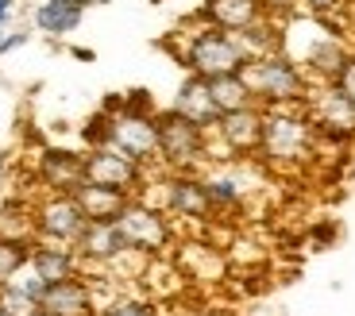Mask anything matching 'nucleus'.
Listing matches in <instances>:
<instances>
[{"instance_id":"obj_1","label":"nucleus","mask_w":355,"mask_h":316,"mask_svg":"<svg viewBox=\"0 0 355 316\" xmlns=\"http://www.w3.org/2000/svg\"><path fill=\"white\" fill-rule=\"evenodd\" d=\"M320 150L317 128L309 120L305 105H286V108H263V139H259L255 162L275 174H293L313 162Z\"/></svg>"},{"instance_id":"obj_2","label":"nucleus","mask_w":355,"mask_h":316,"mask_svg":"<svg viewBox=\"0 0 355 316\" xmlns=\"http://www.w3.org/2000/svg\"><path fill=\"white\" fill-rule=\"evenodd\" d=\"M174 58L182 62L186 73L220 78V73H243L251 54L243 51L236 31H224V27H213V24H201L197 19L193 31H182V43L174 46Z\"/></svg>"},{"instance_id":"obj_3","label":"nucleus","mask_w":355,"mask_h":316,"mask_svg":"<svg viewBox=\"0 0 355 316\" xmlns=\"http://www.w3.org/2000/svg\"><path fill=\"white\" fill-rule=\"evenodd\" d=\"M243 81H248V89H251V97H255L259 108L305 105L309 93H313V81L305 78V70L286 51L248 58V66H243Z\"/></svg>"},{"instance_id":"obj_4","label":"nucleus","mask_w":355,"mask_h":316,"mask_svg":"<svg viewBox=\"0 0 355 316\" xmlns=\"http://www.w3.org/2000/svg\"><path fill=\"white\" fill-rule=\"evenodd\" d=\"M305 27H309L305 46H286V54L302 66L305 78H309L313 85H332V81L340 78V70L347 66V58H352L355 46L340 35L329 19L305 16Z\"/></svg>"},{"instance_id":"obj_5","label":"nucleus","mask_w":355,"mask_h":316,"mask_svg":"<svg viewBox=\"0 0 355 316\" xmlns=\"http://www.w3.org/2000/svg\"><path fill=\"white\" fill-rule=\"evenodd\" d=\"M116 231H120L128 251H135L143 258H162L178 239L174 220L147 197H132L124 204V212L116 216Z\"/></svg>"},{"instance_id":"obj_6","label":"nucleus","mask_w":355,"mask_h":316,"mask_svg":"<svg viewBox=\"0 0 355 316\" xmlns=\"http://www.w3.org/2000/svg\"><path fill=\"white\" fill-rule=\"evenodd\" d=\"M159 128V170H205L209 166V132L189 123L174 108L155 112Z\"/></svg>"},{"instance_id":"obj_7","label":"nucleus","mask_w":355,"mask_h":316,"mask_svg":"<svg viewBox=\"0 0 355 316\" xmlns=\"http://www.w3.org/2000/svg\"><path fill=\"white\" fill-rule=\"evenodd\" d=\"M151 185H159V193H143V197L159 204L170 220L201 224V220L213 216L201 170H159V177L151 174Z\"/></svg>"},{"instance_id":"obj_8","label":"nucleus","mask_w":355,"mask_h":316,"mask_svg":"<svg viewBox=\"0 0 355 316\" xmlns=\"http://www.w3.org/2000/svg\"><path fill=\"white\" fill-rule=\"evenodd\" d=\"M31 220H35L39 243H66V247L78 243L89 224V216L73 201V193H35L31 197Z\"/></svg>"},{"instance_id":"obj_9","label":"nucleus","mask_w":355,"mask_h":316,"mask_svg":"<svg viewBox=\"0 0 355 316\" xmlns=\"http://www.w3.org/2000/svg\"><path fill=\"white\" fill-rule=\"evenodd\" d=\"M259 139H263V108H259V105L236 108V112H220L216 128L209 132V162H213V150H216V147H220L216 162L255 158Z\"/></svg>"},{"instance_id":"obj_10","label":"nucleus","mask_w":355,"mask_h":316,"mask_svg":"<svg viewBox=\"0 0 355 316\" xmlns=\"http://www.w3.org/2000/svg\"><path fill=\"white\" fill-rule=\"evenodd\" d=\"M108 147H116L120 155H128L132 162L147 170H159V128L155 116L147 112H128L120 105V112H108Z\"/></svg>"},{"instance_id":"obj_11","label":"nucleus","mask_w":355,"mask_h":316,"mask_svg":"<svg viewBox=\"0 0 355 316\" xmlns=\"http://www.w3.org/2000/svg\"><path fill=\"white\" fill-rule=\"evenodd\" d=\"M81 150H85V182L105 185V189H120L128 197H143L155 170L132 162L116 147H81Z\"/></svg>"},{"instance_id":"obj_12","label":"nucleus","mask_w":355,"mask_h":316,"mask_svg":"<svg viewBox=\"0 0 355 316\" xmlns=\"http://www.w3.org/2000/svg\"><path fill=\"white\" fill-rule=\"evenodd\" d=\"M305 108H309V120L320 143H332V147L355 143V108L336 93V85H313Z\"/></svg>"},{"instance_id":"obj_13","label":"nucleus","mask_w":355,"mask_h":316,"mask_svg":"<svg viewBox=\"0 0 355 316\" xmlns=\"http://www.w3.org/2000/svg\"><path fill=\"white\" fill-rule=\"evenodd\" d=\"M31 182L39 193H73L85 182V150L78 147H43L31 166Z\"/></svg>"},{"instance_id":"obj_14","label":"nucleus","mask_w":355,"mask_h":316,"mask_svg":"<svg viewBox=\"0 0 355 316\" xmlns=\"http://www.w3.org/2000/svg\"><path fill=\"white\" fill-rule=\"evenodd\" d=\"M243 162L248 158H236V162H209L201 170L205 177V193H209V204H213V216L216 212H243L248 209V193L251 185L243 177Z\"/></svg>"},{"instance_id":"obj_15","label":"nucleus","mask_w":355,"mask_h":316,"mask_svg":"<svg viewBox=\"0 0 355 316\" xmlns=\"http://www.w3.org/2000/svg\"><path fill=\"white\" fill-rule=\"evenodd\" d=\"M39 313L43 316H97L101 301H97V281L89 274L66 281H51L39 297Z\"/></svg>"},{"instance_id":"obj_16","label":"nucleus","mask_w":355,"mask_h":316,"mask_svg":"<svg viewBox=\"0 0 355 316\" xmlns=\"http://www.w3.org/2000/svg\"><path fill=\"white\" fill-rule=\"evenodd\" d=\"M93 4H105V0H39L31 12V24L46 39H70Z\"/></svg>"},{"instance_id":"obj_17","label":"nucleus","mask_w":355,"mask_h":316,"mask_svg":"<svg viewBox=\"0 0 355 316\" xmlns=\"http://www.w3.org/2000/svg\"><path fill=\"white\" fill-rule=\"evenodd\" d=\"M73 251H78L85 274L89 270H108L120 255H128V247H124V239H120V231H116V224H93V220L85 224V231H81V239L73 243Z\"/></svg>"},{"instance_id":"obj_18","label":"nucleus","mask_w":355,"mask_h":316,"mask_svg":"<svg viewBox=\"0 0 355 316\" xmlns=\"http://www.w3.org/2000/svg\"><path fill=\"white\" fill-rule=\"evenodd\" d=\"M174 112H182L189 123H197L201 132H213L216 120H220V108H216L213 93H209V81L197 78V73H186L182 78V85H178L174 93Z\"/></svg>"},{"instance_id":"obj_19","label":"nucleus","mask_w":355,"mask_h":316,"mask_svg":"<svg viewBox=\"0 0 355 316\" xmlns=\"http://www.w3.org/2000/svg\"><path fill=\"white\" fill-rule=\"evenodd\" d=\"M27 270L51 286V281H66V278L85 274V266H81V258H78L73 247H66V243H39L35 239V243H31V258H27Z\"/></svg>"},{"instance_id":"obj_20","label":"nucleus","mask_w":355,"mask_h":316,"mask_svg":"<svg viewBox=\"0 0 355 316\" xmlns=\"http://www.w3.org/2000/svg\"><path fill=\"white\" fill-rule=\"evenodd\" d=\"M193 19L240 35L243 27H251L255 19H263V8H259V0H201V8L193 12Z\"/></svg>"},{"instance_id":"obj_21","label":"nucleus","mask_w":355,"mask_h":316,"mask_svg":"<svg viewBox=\"0 0 355 316\" xmlns=\"http://www.w3.org/2000/svg\"><path fill=\"white\" fill-rule=\"evenodd\" d=\"M73 201L81 204V212H85L93 224H116V216L124 212V204L132 201V197L120 193V189H105V185L81 182L78 189H73Z\"/></svg>"},{"instance_id":"obj_22","label":"nucleus","mask_w":355,"mask_h":316,"mask_svg":"<svg viewBox=\"0 0 355 316\" xmlns=\"http://www.w3.org/2000/svg\"><path fill=\"white\" fill-rule=\"evenodd\" d=\"M0 239H24L35 243V220H31V197L4 193L0 197Z\"/></svg>"},{"instance_id":"obj_23","label":"nucleus","mask_w":355,"mask_h":316,"mask_svg":"<svg viewBox=\"0 0 355 316\" xmlns=\"http://www.w3.org/2000/svg\"><path fill=\"white\" fill-rule=\"evenodd\" d=\"M205 81H209V93H213V100H216L220 112H236V108L255 105L243 73H220V78H205Z\"/></svg>"},{"instance_id":"obj_24","label":"nucleus","mask_w":355,"mask_h":316,"mask_svg":"<svg viewBox=\"0 0 355 316\" xmlns=\"http://www.w3.org/2000/svg\"><path fill=\"white\" fill-rule=\"evenodd\" d=\"M240 43H243V51L255 58V54H275V51H282V43H286V31H282V24L278 19H255L251 27H243L240 31Z\"/></svg>"},{"instance_id":"obj_25","label":"nucleus","mask_w":355,"mask_h":316,"mask_svg":"<svg viewBox=\"0 0 355 316\" xmlns=\"http://www.w3.org/2000/svg\"><path fill=\"white\" fill-rule=\"evenodd\" d=\"M0 316H43L39 313V297L27 293L16 278L0 286Z\"/></svg>"},{"instance_id":"obj_26","label":"nucleus","mask_w":355,"mask_h":316,"mask_svg":"<svg viewBox=\"0 0 355 316\" xmlns=\"http://www.w3.org/2000/svg\"><path fill=\"white\" fill-rule=\"evenodd\" d=\"M27 258H31V243L24 239H0V286L27 270Z\"/></svg>"},{"instance_id":"obj_27","label":"nucleus","mask_w":355,"mask_h":316,"mask_svg":"<svg viewBox=\"0 0 355 316\" xmlns=\"http://www.w3.org/2000/svg\"><path fill=\"white\" fill-rule=\"evenodd\" d=\"M97 316H159V308L147 297H135V293H120V297L105 301Z\"/></svg>"},{"instance_id":"obj_28","label":"nucleus","mask_w":355,"mask_h":316,"mask_svg":"<svg viewBox=\"0 0 355 316\" xmlns=\"http://www.w3.org/2000/svg\"><path fill=\"white\" fill-rule=\"evenodd\" d=\"M259 8H263L266 19H278V24H286V19L302 16V0H259Z\"/></svg>"},{"instance_id":"obj_29","label":"nucleus","mask_w":355,"mask_h":316,"mask_svg":"<svg viewBox=\"0 0 355 316\" xmlns=\"http://www.w3.org/2000/svg\"><path fill=\"white\" fill-rule=\"evenodd\" d=\"M352 0H302V12L305 16H317V19H329V16H340Z\"/></svg>"},{"instance_id":"obj_30","label":"nucleus","mask_w":355,"mask_h":316,"mask_svg":"<svg viewBox=\"0 0 355 316\" xmlns=\"http://www.w3.org/2000/svg\"><path fill=\"white\" fill-rule=\"evenodd\" d=\"M124 108H128V112H147V116L159 112L151 89H128V93H124Z\"/></svg>"},{"instance_id":"obj_31","label":"nucleus","mask_w":355,"mask_h":316,"mask_svg":"<svg viewBox=\"0 0 355 316\" xmlns=\"http://www.w3.org/2000/svg\"><path fill=\"white\" fill-rule=\"evenodd\" d=\"M332 85H336V93H340V97H344L347 105L355 108V51H352V58H347V66L340 70V78L332 81Z\"/></svg>"},{"instance_id":"obj_32","label":"nucleus","mask_w":355,"mask_h":316,"mask_svg":"<svg viewBox=\"0 0 355 316\" xmlns=\"http://www.w3.org/2000/svg\"><path fill=\"white\" fill-rule=\"evenodd\" d=\"M336 236H340L336 224H317V228H313V243H317V251H329Z\"/></svg>"},{"instance_id":"obj_33","label":"nucleus","mask_w":355,"mask_h":316,"mask_svg":"<svg viewBox=\"0 0 355 316\" xmlns=\"http://www.w3.org/2000/svg\"><path fill=\"white\" fill-rule=\"evenodd\" d=\"M27 43H31V31H8V35H4V54L19 51V46H27Z\"/></svg>"},{"instance_id":"obj_34","label":"nucleus","mask_w":355,"mask_h":316,"mask_svg":"<svg viewBox=\"0 0 355 316\" xmlns=\"http://www.w3.org/2000/svg\"><path fill=\"white\" fill-rule=\"evenodd\" d=\"M8 182H12V155L0 150V197L8 193Z\"/></svg>"},{"instance_id":"obj_35","label":"nucleus","mask_w":355,"mask_h":316,"mask_svg":"<svg viewBox=\"0 0 355 316\" xmlns=\"http://www.w3.org/2000/svg\"><path fill=\"white\" fill-rule=\"evenodd\" d=\"M12 12H16V0H0V27H8Z\"/></svg>"},{"instance_id":"obj_36","label":"nucleus","mask_w":355,"mask_h":316,"mask_svg":"<svg viewBox=\"0 0 355 316\" xmlns=\"http://www.w3.org/2000/svg\"><path fill=\"white\" fill-rule=\"evenodd\" d=\"M70 54L78 62H93V58H97V51H93V46H70Z\"/></svg>"},{"instance_id":"obj_37","label":"nucleus","mask_w":355,"mask_h":316,"mask_svg":"<svg viewBox=\"0 0 355 316\" xmlns=\"http://www.w3.org/2000/svg\"><path fill=\"white\" fill-rule=\"evenodd\" d=\"M4 35H8V27H0V58H8V54H4Z\"/></svg>"}]
</instances>
